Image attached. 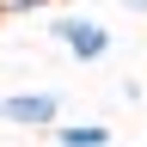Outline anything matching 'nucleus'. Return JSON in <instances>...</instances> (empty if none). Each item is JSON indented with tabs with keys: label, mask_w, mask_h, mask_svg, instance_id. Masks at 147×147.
Segmentation results:
<instances>
[{
	"label": "nucleus",
	"mask_w": 147,
	"mask_h": 147,
	"mask_svg": "<svg viewBox=\"0 0 147 147\" xmlns=\"http://www.w3.org/2000/svg\"><path fill=\"white\" fill-rule=\"evenodd\" d=\"M49 43L67 49L74 61H104L110 55V25H98V18H86V12H67V18L49 25Z\"/></svg>",
	"instance_id": "nucleus-2"
},
{
	"label": "nucleus",
	"mask_w": 147,
	"mask_h": 147,
	"mask_svg": "<svg viewBox=\"0 0 147 147\" xmlns=\"http://www.w3.org/2000/svg\"><path fill=\"white\" fill-rule=\"evenodd\" d=\"M55 6H74V0H55Z\"/></svg>",
	"instance_id": "nucleus-6"
},
{
	"label": "nucleus",
	"mask_w": 147,
	"mask_h": 147,
	"mask_svg": "<svg viewBox=\"0 0 147 147\" xmlns=\"http://www.w3.org/2000/svg\"><path fill=\"white\" fill-rule=\"evenodd\" d=\"M49 141L55 147H110V123H55Z\"/></svg>",
	"instance_id": "nucleus-3"
},
{
	"label": "nucleus",
	"mask_w": 147,
	"mask_h": 147,
	"mask_svg": "<svg viewBox=\"0 0 147 147\" xmlns=\"http://www.w3.org/2000/svg\"><path fill=\"white\" fill-rule=\"evenodd\" d=\"M55 0H0V18H25V12H43Z\"/></svg>",
	"instance_id": "nucleus-4"
},
{
	"label": "nucleus",
	"mask_w": 147,
	"mask_h": 147,
	"mask_svg": "<svg viewBox=\"0 0 147 147\" xmlns=\"http://www.w3.org/2000/svg\"><path fill=\"white\" fill-rule=\"evenodd\" d=\"M0 123L25 129V135H49L61 123V92L55 86H37V92H6L0 98Z\"/></svg>",
	"instance_id": "nucleus-1"
},
{
	"label": "nucleus",
	"mask_w": 147,
	"mask_h": 147,
	"mask_svg": "<svg viewBox=\"0 0 147 147\" xmlns=\"http://www.w3.org/2000/svg\"><path fill=\"white\" fill-rule=\"evenodd\" d=\"M123 12H147V0H123Z\"/></svg>",
	"instance_id": "nucleus-5"
}]
</instances>
